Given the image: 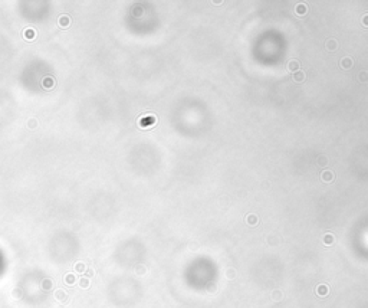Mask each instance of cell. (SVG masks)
<instances>
[{
	"instance_id": "8fae6325",
	"label": "cell",
	"mask_w": 368,
	"mask_h": 308,
	"mask_svg": "<svg viewBox=\"0 0 368 308\" xmlns=\"http://www.w3.org/2000/svg\"><path fill=\"white\" fill-rule=\"evenodd\" d=\"M75 271H76L78 274L86 272V265L84 262H76V264H75Z\"/></svg>"
},
{
	"instance_id": "5bb4252c",
	"label": "cell",
	"mask_w": 368,
	"mask_h": 308,
	"mask_svg": "<svg viewBox=\"0 0 368 308\" xmlns=\"http://www.w3.org/2000/svg\"><path fill=\"white\" fill-rule=\"evenodd\" d=\"M305 78H306V76H305V74H304V72H301V71L295 72V75H294V79H295L296 82H302V81H305Z\"/></svg>"
},
{
	"instance_id": "ffe728a7",
	"label": "cell",
	"mask_w": 368,
	"mask_h": 308,
	"mask_svg": "<svg viewBox=\"0 0 368 308\" xmlns=\"http://www.w3.org/2000/svg\"><path fill=\"white\" fill-rule=\"evenodd\" d=\"M234 274H236V272H234L233 269H229V271H227V276H229V279H233Z\"/></svg>"
},
{
	"instance_id": "603a6c76",
	"label": "cell",
	"mask_w": 368,
	"mask_h": 308,
	"mask_svg": "<svg viewBox=\"0 0 368 308\" xmlns=\"http://www.w3.org/2000/svg\"><path fill=\"white\" fill-rule=\"evenodd\" d=\"M362 23H364L365 26H368V14H365L364 19H362Z\"/></svg>"
},
{
	"instance_id": "ba28073f",
	"label": "cell",
	"mask_w": 368,
	"mask_h": 308,
	"mask_svg": "<svg viewBox=\"0 0 368 308\" xmlns=\"http://www.w3.org/2000/svg\"><path fill=\"white\" fill-rule=\"evenodd\" d=\"M341 68H344V69H350V68H352V59L351 58H342L340 62Z\"/></svg>"
},
{
	"instance_id": "9a60e30c",
	"label": "cell",
	"mask_w": 368,
	"mask_h": 308,
	"mask_svg": "<svg viewBox=\"0 0 368 308\" xmlns=\"http://www.w3.org/2000/svg\"><path fill=\"white\" fill-rule=\"evenodd\" d=\"M306 10H308V9H306V6H305V4H298L296 9H295L296 14H299V16H301V14H305V13H306Z\"/></svg>"
},
{
	"instance_id": "e0dca14e",
	"label": "cell",
	"mask_w": 368,
	"mask_h": 308,
	"mask_svg": "<svg viewBox=\"0 0 368 308\" xmlns=\"http://www.w3.org/2000/svg\"><path fill=\"white\" fill-rule=\"evenodd\" d=\"M79 285H81L82 288H88L89 287V278H86V276L81 278V281H79Z\"/></svg>"
},
{
	"instance_id": "52a82bcc",
	"label": "cell",
	"mask_w": 368,
	"mask_h": 308,
	"mask_svg": "<svg viewBox=\"0 0 368 308\" xmlns=\"http://www.w3.org/2000/svg\"><path fill=\"white\" fill-rule=\"evenodd\" d=\"M55 298H56L58 301H60V302H66L68 301L66 292H65L64 290H58L56 292H55Z\"/></svg>"
},
{
	"instance_id": "d6986e66",
	"label": "cell",
	"mask_w": 368,
	"mask_h": 308,
	"mask_svg": "<svg viewBox=\"0 0 368 308\" xmlns=\"http://www.w3.org/2000/svg\"><path fill=\"white\" fill-rule=\"evenodd\" d=\"M248 222L250 223L252 226H253V225H255V223H256V216H255V215H250V216L248 217Z\"/></svg>"
},
{
	"instance_id": "7402d4cb",
	"label": "cell",
	"mask_w": 368,
	"mask_h": 308,
	"mask_svg": "<svg viewBox=\"0 0 368 308\" xmlns=\"http://www.w3.org/2000/svg\"><path fill=\"white\" fill-rule=\"evenodd\" d=\"M360 79H361V81H367L368 79L367 78V72H364V74L361 72V74H360Z\"/></svg>"
},
{
	"instance_id": "9c48e42d",
	"label": "cell",
	"mask_w": 368,
	"mask_h": 308,
	"mask_svg": "<svg viewBox=\"0 0 368 308\" xmlns=\"http://www.w3.org/2000/svg\"><path fill=\"white\" fill-rule=\"evenodd\" d=\"M64 279H65V284H66V285H74V284L76 282V278H75L74 274H66Z\"/></svg>"
},
{
	"instance_id": "7a4b0ae2",
	"label": "cell",
	"mask_w": 368,
	"mask_h": 308,
	"mask_svg": "<svg viewBox=\"0 0 368 308\" xmlns=\"http://www.w3.org/2000/svg\"><path fill=\"white\" fill-rule=\"evenodd\" d=\"M315 292L319 295V297H326L329 294V287L325 285V284H319L318 287L315 288Z\"/></svg>"
},
{
	"instance_id": "6da1fadb",
	"label": "cell",
	"mask_w": 368,
	"mask_h": 308,
	"mask_svg": "<svg viewBox=\"0 0 368 308\" xmlns=\"http://www.w3.org/2000/svg\"><path fill=\"white\" fill-rule=\"evenodd\" d=\"M156 123H157L156 117H150V118H141L138 124H140V127L141 128H147V127H152Z\"/></svg>"
},
{
	"instance_id": "277c9868",
	"label": "cell",
	"mask_w": 368,
	"mask_h": 308,
	"mask_svg": "<svg viewBox=\"0 0 368 308\" xmlns=\"http://www.w3.org/2000/svg\"><path fill=\"white\" fill-rule=\"evenodd\" d=\"M321 177H322V180L325 181V183H331V181L334 180V173L331 170H324L322 171V174H321Z\"/></svg>"
},
{
	"instance_id": "5b68a950",
	"label": "cell",
	"mask_w": 368,
	"mask_h": 308,
	"mask_svg": "<svg viewBox=\"0 0 368 308\" xmlns=\"http://www.w3.org/2000/svg\"><path fill=\"white\" fill-rule=\"evenodd\" d=\"M42 85L45 89H52L53 85H55V81H53V78H50V76H46V78H43Z\"/></svg>"
},
{
	"instance_id": "ac0fdd59",
	"label": "cell",
	"mask_w": 368,
	"mask_h": 308,
	"mask_svg": "<svg viewBox=\"0 0 368 308\" xmlns=\"http://www.w3.org/2000/svg\"><path fill=\"white\" fill-rule=\"evenodd\" d=\"M326 49H329V50L336 49V42L335 40H328V42H326Z\"/></svg>"
},
{
	"instance_id": "cb8c5ba5",
	"label": "cell",
	"mask_w": 368,
	"mask_h": 308,
	"mask_svg": "<svg viewBox=\"0 0 368 308\" xmlns=\"http://www.w3.org/2000/svg\"><path fill=\"white\" fill-rule=\"evenodd\" d=\"M86 275L92 276V275H94V271H92V269H86ZM88 276H86V278H88Z\"/></svg>"
},
{
	"instance_id": "30bf717a",
	"label": "cell",
	"mask_w": 368,
	"mask_h": 308,
	"mask_svg": "<svg viewBox=\"0 0 368 308\" xmlns=\"http://www.w3.org/2000/svg\"><path fill=\"white\" fill-rule=\"evenodd\" d=\"M288 69L290 72H298L299 71V62L298 60H290L289 65H288Z\"/></svg>"
},
{
	"instance_id": "3957f363",
	"label": "cell",
	"mask_w": 368,
	"mask_h": 308,
	"mask_svg": "<svg viewBox=\"0 0 368 308\" xmlns=\"http://www.w3.org/2000/svg\"><path fill=\"white\" fill-rule=\"evenodd\" d=\"M69 25H71V18H69V16H66V14L60 16V18H59V28L66 29Z\"/></svg>"
},
{
	"instance_id": "44dd1931",
	"label": "cell",
	"mask_w": 368,
	"mask_h": 308,
	"mask_svg": "<svg viewBox=\"0 0 368 308\" xmlns=\"http://www.w3.org/2000/svg\"><path fill=\"white\" fill-rule=\"evenodd\" d=\"M36 125H38V121H36V120H30V121H29V127H30V128L36 127Z\"/></svg>"
},
{
	"instance_id": "8992f818",
	"label": "cell",
	"mask_w": 368,
	"mask_h": 308,
	"mask_svg": "<svg viewBox=\"0 0 368 308\" xmlns=\"http://www.w3.org/2000/svg\"><path fill=\"white\" fill-rule=\"evenodd\" d=\"M322 242H324V245H326V246H331V245L335 242V238H334L332 233H325L324 238H322Z\"/></svg>"
},
{
	"instance_id": "7c38bea8",
	"label": "cell",
	"mask_w": 368,
	"mask_h": 308,
	"mask_svg": "<svg viewBox=\"0 0 368 308\" xmlns=\"http://www.w3.org/2000/svg\"><path fill=\"white\" fill-rule=\"evenodd\" d=\"M52 287H53V282H52V279H49V278H46V279H43V281H42V288H43V290L49 291V290H52Z\"/></svg>"
},
{
	"instance_id": "2e32d148",
	"label": "cell",
	"mask_w": 368,
	"mask_h": 308,
	"mask_svg": "<svg viewBox=\"0 0 368 308\" xmlns=\"http://www.w3.org/2000/svg\"><path fill=\"white\" fill-rule=\"evenodd\" d=\"M272 298H273V301H280V300L283 298V294L280 292V291H273Z\"/></svg>"
},
{
	"instance_id": "4fadbf2b",
	"label": "cell",
	"mask_w": 368,
	"mask_h": 308,
	"mask_svg": "<svg viewBox=\"0 0 368 308\" xmlns=\"http://www.w3.org/2000/svg\"><path fill=\"white\" fill-rule=\"evenodd\" d=\"M25 38L28 40H32L33 38H36V32L33 30V29H26V32H25Z\"/></svg>"
}]
</instances>
